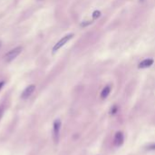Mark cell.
Here are the masks:
<instances>
[{
    "instance_id": "1",
    "label": "cell",
    "mask_w": 155,
    "mask_h": 155,
    "mask_svg": "<svg viewBox=\"0 0 155 155\" xmlns=\"http://www.w3.org/2000/svg\"><path fill=\"white\" fill-rule=\"evenodd\" d=\"M21 52H22V47H21V46H17V47H16V48L10 50V51L8 52V53L5 56V60H6L7 62H11V61H13L14 59H16V58L20 55Z\"/></svg>"
},
{
    "instance_id": "2",
    "label": "cell",
    "mask_w": 155,
    "mask_h": 155,
    "mask_svg": "<svg viewBox=\"0 0 155 155\" xmlns=\"http://www.w3.org/2000/svg\"><path fill=\"white\" fill-rule=\"evenodd\" d=\"M60 130H61V121L59 119H56L54 122V128H53V139L56 143L59 141Z\"/></svg>"
},
{
    "instance_id": "3",
    "label": "cell",
    "mask_w": 155,
    "mask_h": 155,
    "mask_svg": "<svg viewBox=\"0 0 155 155\" xmlns=\"http://www.w3.org/2000/svg\"><path fill=\"white\" fill-rule=\"evenodd\" d=\"M74 37V34H69V35H65V36H64L60 41H58L56 44H55V46H54V48H53V52L55 53V52H56L57 50H59L62 46H64L70 39H72Z\"/></svg>"
},
{
    "instance_id": "4",
    "label": "cell",
    "mask_w": 155,
    "mask_h": 155,
    "mask_svg": "<svg viewBox=\"0 0 155 155\" xmlns=\"http://www.w3.org/2000/svg\"><path fill=\"white\" fill-rule=\"evenodd\" d=\"M123 141H124V136H123V133L122 132H118L115 133V136H114V143L116 147H119V146H122L123 144Z\"/></svg>"
},
{
    "instance_id": "5",
    "label": "cell",
    "mask_w": 155,
    "mask_h": 155,
    "mask_svg": "<svg viewBox=\"0 0 155 155\" xmlns=\"http://www.w3.org/2000/svg\"><path fill=\"white\" fill-rule=\"evenodd\" d=\"M35 90V85H34V84H31V85H28L25 90H24V92L22 93V95H21V97L23 98V99H26V98H28L33 93H34V91Z\"/></svg>"
},
{
    "instance_id": "6",
    "label": "cell",
    "mask_w": 155,
    "mask_h": 155,
    "mask_svg": "<svg viewBox=\"0 0 155 155\" xmlns=\"http://www.w3.org/2000/svg\"><path fill=\"white\" fill-rule=\"evenodd\" d=\"M152 64H153V60H152V59H145V60H143L142 62H141V63L139 64V66H138V67H139L140 69L148 68V67L151 66Z\"/></svg>"
},
{
    "instance_id": "7",
    "label": "cell",
    "mask_w": 155,
    "mask_h": 155,
    "mask_svg": "<svg viewBox=\"0 0 155 155\" xmlns=\"http://www.w3.org/2000/svg\"><path fill=\"white\" fill-rule=\"evenodd\" d=\"M111 93V87L109 85L105 86V88L102 89V93H101V98L102 99H106L108 97V95L110 94Z\"/></svg>"
},
{
    "instance_id": "8",
    "label": "cell",
    "mask_w": 155,
    "mask_h": 155,
    "mask_svg": "<svg viewBox=\"0 0 155 155\" xmlns=\"http://www.w3.org/2000/svg\"><path fill=\"white\" fill-rule=\"evenodd\" d=\"M145 148H146V150H155V142L147 145Z\"/></svg>"
},
{
    "instance_id": "9",
    "label": "cell",
    "mask_w": 155,
    "mask_h": 155,
    "mask_svg": "<svg viewBox=\"0 0 155 155\" xmlns=\"http://www.w3.org/2000/svg\"><path fill=\"white\" fill-rule=\"evenodd\" d=\"M100 16H101V12H100V11H94V12H93V19H96V18H98Z\"/></svg>"
},
{
    "instance_id": "10",
    "label": "cell",
    "mask_w": 155,
    "mask_h": 155,
    "mask_svg": "<svg viewBox=\"0 0 155 155\" xmlns=\"http://www.w3.org/2000/svg\"><path fill=\"white\" fill-rule=\"evenodd\" d=\"M3 114H4V106H0V119L2 118Z\"/></svg>"
},
{
    "instance_id": "11",
    "label": "cell",
    "mask_w": 155,
    "mask_h": 155,
    "mask_svg": "<svg viewBox=\"0 0 155 155\" xmlns=\"http://www.w3.org/2000/svg\"><path fill=\"white\" fill-rule=\"evenodd\" d=\"M116 112H117V106H114V108L111 109V114H114Z\"/></svg>"
},
{
    "instance_id": "12",
    "label": "cell",
    "mask_w": 155,
    "mask_h": 155,
    "mask_svg": "<svg viewBox=\"0 0 155 155\" xmlns=\"http://www.w3.org/2000/svg\"><path fill=\"white\" fill-rule=\"evenodd\" d=\"M92 22H89V21H86V23H82V26H87V25H90Z\"/></svg>"
},
{
    "instance_id": "13",
    "label": "cell",
    "mask_w": 155,
    "mask_h": 155,
    "mask_svg": "<svg viewBox=\"0 0 155 155\" xmlns=\"http://www.w3.org/2000/svg\"><path fill=\"white\" fill-rule=\"evenodd\" d=\"M4 84H5V83H4V82H0V90L2 89V87L4 86Z\"/></svg>"
},
{
    "instance_id": "14",
    "label": "cell",
    "mask_w": 155,
    "mask_h": 155,
    "mask_svg": "<svg viewBox=\"0 0 155 155\" xmlns=\"http://www.w3.org/2000/svg\"><path fill=\"white\" fill-rule=\"evenodd\" d=\"M0 47H1V42H0Z\"/></svg>"
}]
</instances>
